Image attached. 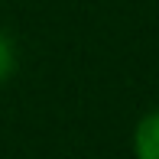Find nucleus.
Masks as SVG:
<instances>
[{"instance_id":"1","label":"nucleus","mask_w":159,"mask_h":159,"mask_svg":"<svg viewBox=\"0 0 159 159\" xmlns=\"http://www.w3.org/2000/svg\"><path fill=\"white\" fill-rule=\"evenodd\" d=\"M133 156L136 159H159V111H149L133 127Z\"/></svg>"},{"instance_id":"2","label":"nucleus","mask_w":159,"mask_h":159,"mask_svg":"<svg viewBox=\"0 0 159 159\" xmlns=\"http://www.w3.org/2000/svg\"><path fill=\"white\" fill-rule=\"evenodd\" d=\"M13 68H16V52H13V42H10V36L0 33V81H7V78L13 75Z\"/></svg>"}]
</instances>
